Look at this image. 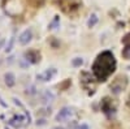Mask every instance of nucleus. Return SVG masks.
Instances as JSON below:
<instances>
[{
  "instance_id": "1",
  "label": "nucleus",
  "mask_w": 130,
  "mask_h": 129,
  "mask_svg": "<svg viewBox=\"0 0 130 129\" xmlns=\"http://www.w3.org/2000/svg\"><path fill=\"white\" fill-rule=\"evenodd\" d=\"M116 58L111 51H103L102 53L96 56L94 64H92V73L96 81L104 82L108 80V77L116 70Z\"/></svg>"
},
{
  "instance_id": "2",
  "label": "nucleus",
  "mask_w": 130,
  "mask_h": 129,
  "mask_svg": "<svg viewBox=\"0 0 130 129\" xmlns=\"http://www.w3.org/2000/svg\"><path fill=\"white\" fill-rule=\"evenodd\" d=\"M100 107H102V111L105 113V116L108 117V119H112V117L115 116L116 107H115V104H113V102H112L111 98H108V96H107V98H104L102 101Z\"/></svg>"
},
{
  "instance_id": "3",
  "label": "nucleus",
  "mask_w": 130,
  "mask_h": 129,
  "mask_svg": "<svg viewBox=\"0 0 130 129\" xmlns=\"http://www.w3.org/2000/svg\"><path fill=\"white\" fill-rule=\"evenodd\" d=\"M57 4H59V8H61L67 13H69V12L72 13L74 10L79 9V7H81V4L77 0H59Z\"/></svg>"
},
{
  "instance_id": "4",
  "label": "nucleus",
  "mask_w": 130,
  "mask_h": 129,
  "mask_svg": "<svg viewBox=\"0 0 130 129\" xmlns=\"http://www.w3.org/2000/svg\"><path fill=\"white\" fill-rule=\"evenodd\" d=\"M90 80H92V78L90 77V73L83 72L82 76H81V83H82V86H83V89H85V90H92V91H94L95 83H94L92 81H90Z\"/></svg>"
},
{
  "instance_id": "5",
  "label": "nucleus",
  "mask_w": 130,
  "mask_h": 129,
  "mask_svg": "<svg viewBox=\"0 0 130 129\" xmlns=\"http://www.w3.org/2000/svg\"><path fill=\"white\" fill-rule=\"evenodd\" d=\"M72 115H73L72 108H69V107H64V108H61L59 111V113L56 115V121H59V123L65 121V120H68Z\"/></svg>"
},
{
  "instance_id": "6",
  "label": "nucleus",
  "mask_w": 130,
  "mask_h": 129,
  "mask_svg": "<svg viewBox=\"0 0 130 129\" xmlns=\"http://www.w3.org/2000/svg\"><path fill=\"white\" fill-rule=\"evenodd\" d=\"M55 74H56V69L51 68V69H46L44 72L39 73L38 76H37V78H38L39 81H42V82H47V81L52 80V77L55 76Z\"/></svg>"
},
{
  "instance_id": "7",
  "label": "nucleus",
  "mask_w": 130,
  "mask_h": 129,
  "mask_svg": "<svg viewBox=\"0 0 130 129\" xmlns=\"http://www.w3.org/2000/svg\"><path fill=\"white\" fill-rule=\"evenodd\" d=\"M25 59L30 63V64H37L39 60H40V55L39 52L35 51V50H30L25 53Z\"/></svg>"
},
{
  "instance_id": "8",
  "label": "nucleus",
  "mask_w": 130,
  "mask_h": 129,
  "mask_svg": "<svg viewBox=\"0 0 130 129\" xmlns=\"http://www.w3.org/2000/svg\"><path fill=\"white\" fill-rule=\"evenodd\" d=\"M31 38H32V33H31L30 29H27V30H25L24 33L18 37V42H20V45L25 46V45H27V43L31 40Z\"/></svg>"
},
{
  "instance_id": "9",
  "label": "nucleus",
  "mask_w": 130,
  "mask_h": 129,
  "mask_svg": "<svg viewBox=\"0 0 130 129\" xmlns=\"http://www.w3.org/2000/svg\"><path fill=\"white\" fill-rule=\"evenodd\" d=\"M22 121H25V117L22 115H14L12 119L9 120V124L16 126V128H21L22 126Z\"/></svg>"
},
{
  "instance_id": "10",
  "label": "nucleus",
  "mask_w": 130,
  "mask_h": 129,
  "mask_svg": "<svg viewBox=\"0 0 130 129\" xmlns=\"http://www.w3.org/2000/svg\"><path fill=\"white\" fill-rule=\"evenodd\" d=\"M4 81H5V85L8 88H13L14 83H16V77L12 72H8L4 74Z\"/></svg>"
},
{
  "instance_id": "11",
  "label": "nucleus",
  "mask_w": 130,
  "mask_h": 129,
  "mask_svg": "<svg viewBox=\"0 0 130 129\" xmlns=\"http://www.w3.org/2000/svg\"><path fill=\"white\" fill-rule=\"evenodd\" d=\"M55 99V95H53L50 90H46L44 93L42 94V102L43 103H48V102H52Z\"/></svg>"
},
{
  "instance_id": "12",
  "label": "nucleus",
  "mask_w": 130,
  "mask_h": 129,
  "mask_svg": "<svg viewBox=\"0 0 130 129\" xmlns=\"http://www.w3.org/2000/svg\"><path fill=\"white\" fill-rule=\"evenodd\" d=\"M59 26H60V17H59V16H55V17H53V20L50 22L48 29H50V30H55V29H57Z\"/></svg>"
},
{
  "instance_id": "13",
  "label": "nucleus",
  "mask_w": 130,
  "mask_h": 129,
  "mask_svg": "<svg viewBox=\"0 0 130 129\" xmlns=\"http://www.w3.org/2000/svg\"><path fill=\"white\" fill-rule=\"evenodd\" d=\"M96 24H98V16L96 15H91L89 21H87V26L89 27H94Z\"/></svg>"
},
{
  "instance_id": "14",
  "label": "nucleus",
  "mask_w": 130,
  "mask_h": 129,
  "mask_svg": "<svg viewBox=\"0 0 130 129\" xmlns=\"http://www.w3.org/2000/svg\"><path fill=\"white\" fill-rule=\"evenodd\" d=\"M82 64H83V59H82V58H74V59L72 60V65H73L74 68L81 67Z\"/></svg>"
},
{
  "instance_id": "15",
  "label": "nucleus",
  "mask_w": 130,
  "mask_h": 129,
  "mask_svg": "<svg viewBox=\"0 0 130 129\" xmlns=\"http://www.w3.org/2000/svg\"><path fill=\"white\" fill-rule=\"evenodd\" d=\"M122 56L125 59H130V43H126L125 48L122 50Z\"/></svg>"
},
{
  "instance_id": "16",
  "label": "nucleus",
  "mask_w": 130,
  "mask_h": 129,
  "mask_svg": "<svg viewBox=\"0 0 130 129\" xmlns=\"http://www.w3.org/2000/svg\"><path fill=\"white\" fill-rule=\"evenodd\" d=\"M13 43H14V37H12V38L9 39V43H8V46H7V48H5V52H10V51H12Z\"/></svg>"
},
{
  "instance_id": "17",
  "label": "nucleus",
  "mask_w": 130,
  "mask_h": 129,
  "mask_svg": "<svg viewBox=\"0 0 130 129\" xmlns=\"http://www.w3.org/2000/svg\"><path fill=\"white\" fill-rule=\"evenodd\" d=\"M30 3H31L32 5H35V7H39V5L43 4L42 2H39V0H30Z\"/></svg>"
},
{
  "instance_id": "18",
  "label": "nucleus",
  "mask_w": 130,
  "mask_h": 129,
  "mask_svg": "<svg viewBox=\"0 0 130 129\" xmlns=\"http://www.w3.org/2000/svg\"><path fill=\"white\" fill-rule=\"evenodd\" d=\"M78 129H90V128H89V125H86V124H81L78 126Z\"/></svg>"
},
{
  "instance_id": "19",
  "label": "nucleus",
  "mask_w": 130,
  "mask_h": 129,
  "mask_svg": "<svg viewBox=\"0 0 130 129\" xmlns=\"http://www.w3.org/2000/svg\"><path fill=\"white\" fill-rule=\"evenodd\" d=\"M0 104H2V106L4 107V108H7V107H8V106H7V103H5V102H3V99H2V98H0Z\"/></svg>"
},
{
  "instance_id": "20",
  "label": "nucleus",
  "mask_w": 130,
  "mask_h": 129,
  "mask_svg": "<svg viewBox=\"0 0 130 129\" xmlns=\"http://www.w3.org/2000/svg\"><path fill=\"white\" fill-rule=\"evenodd\" d=\"M4 43H5V39H0V48L3 47V45H4Z\"/></svg>"
},
{
  "instance_id": "21",
  "label": "nucleus",
  "mask_w": 130,
  "mask_h": 129,
  "mask_svg": "<svg viewBox=\"0 0 130 129\" xmlns=\"http://www.w3.org/2000/svg\"><path fill=\"white\" fill-rule=\"evenodd\" d=\"M127 106H129V108H130V95H129V99H127Z\"/></svg>"
},
{
  "instance_id": "22",
  "label": "nucleus",
  "mask_w": 130,
  "mask_h": 129,
  "mask_svg": "<svg viewBox=\"0 0 130 129\" xmlns=\"http://www.w3.org/2000/svg\"><path fill=\"white\" fill-rule=\"evenodd\" d=\"M55 129H64V128H55Z\"/></svg>"
}]
</instances>
